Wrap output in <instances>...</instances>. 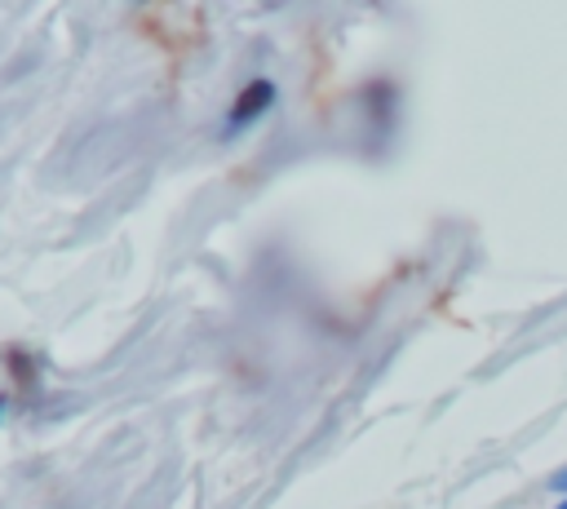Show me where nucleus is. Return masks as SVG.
Instances as JSON below:
<instances>
[{"mask_svg": "<svg viewBox=\"0 0 567 509\" xmlns=\"http://www.w3.org/2000/svg\"><path fill=\"white\" fill-rule=\"evenodd\" d=\"M275 102H279V84H275L270 75H252L248 84L235 89V97H230V106H226V115H221V137H226V142L244 137L248 128H257V124L275 111Z\"/></svg>", "mask_w": 567, "mask_h": 509, "instance_id": "nucleus-1", "label": "nucleus"}, {"mask_svg": "<svg viewBox=\"0 0 567 509\" xmlns=\"http://www.w3.org/2000/svg\"><path fill=\"white\" fill-rule=\"evenodd\" d=\"M545 487H549L554 496H567V460H563V465H558V469L545 478Z\"/></svg>", "mask_w": 567, "mask_h": 509, "instance_id": "nucleus-2", "label": "nucleus"}, {"mask_svg": "<svg viewBox=\"0 0 567 509\" xmlns=\"http://www.w3.org/2000/svg\"><path fill=\"white\" fill-rule=\"evenodd\" d=\"M4 416H9V398H0V420H4Z\"/></svg>", "mask_w": 567, "mask_h": 509, "instance_id": "nucleus-3", "label": "nucleus"}, {"mask_svg": "<svg viewBox=\"0 0 567 509\" xmlns=\"http://www.w3.org/2000/svg\"><path fill=\"white\" fill-rule=\"evenodd\" d=\"M549 509H567V496H558V500H554V505H549Z\"/></svg>", "mask_w": 567, "mask_h": 509, "instance_id": "nucleus-4", "label": "nucleus"}]
</instances>
